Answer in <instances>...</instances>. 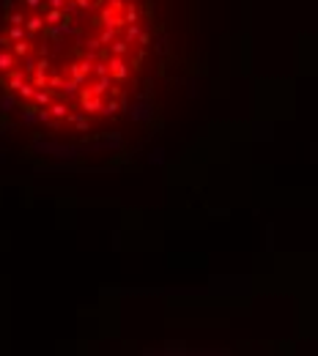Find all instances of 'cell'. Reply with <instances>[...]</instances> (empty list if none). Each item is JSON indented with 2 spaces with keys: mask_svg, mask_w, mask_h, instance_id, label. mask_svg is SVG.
Masks as SVG:
<instances>
[{
  "mask_svg": "<svg viewBox=\"0 0 318 356\" xmlns=\"http://www.w3.org/2000/svg\"><path fill=\"white\" fill-rule=\"evenodd\" d=\"M154 25L151 0H0V132L66 148L113 132Z\"/></svg>",
  "mask_w": 318,
  "mask_h": 356,
  "instance_id": "obj_1",
  "label": "cell"
}]
</instances>
